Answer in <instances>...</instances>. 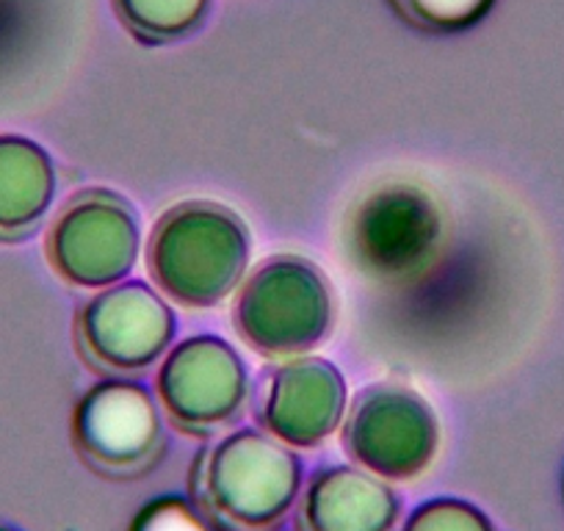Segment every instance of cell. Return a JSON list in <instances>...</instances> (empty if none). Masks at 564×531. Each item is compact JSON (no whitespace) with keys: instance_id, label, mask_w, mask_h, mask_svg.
<instances>
[{"instance_id":"8","label":"cell","mask_w":564,"mask_h":531,"mask_svg":"<svg viewBox=\"0 0 564 531\" xmlns=\"http://www.w3.org/2000/svg\"><path fill=\"white\" fill-rule=\"evenodd\" d=\"M75 441L84 457L100 468H139L159 448V410L139 384L102 382L78 404Z\"/></svg>"},{"instance_id":"10","label":"cell","mask_w":564,"mask_h":531,"mask_svg":"<svg viewBox=\"0 0 564 531\" xmlns=\"http://www.w3.org/2000/svg\"><path fill=\"white\" fill-rule=\"evenodd\" d=\"M346 410V384L338 368L318 357L282 366L263 399V421L282 443L311 448L327 441Z\"/></svg>"},{"instance_id":"4","label":"cell","mask_w":564,"mask_h":531,"mask_svg":"<svg viewBox=\"0 0 564 531\" xmlns=\"http://www.w3.org/2000/svg\"><path fill=\"white\" fill-rule=\"evenodd\" d=\"M344 443L351 457L384 479H412L430 468L441 443L432 408L401 384L368 388L351 408Z\"/></svg>"},{"instance_id":"15","label":"cell","mask_w":564,"mask_h":531,"mask_svg":"<svg viewBox=\"0 0 564 531\" xmlns=\"http://www.w3.org/2000/svg\"><path fill=\"white\" fill-rule=\"evenodd\" d=\"M404 531H492L490 520L474 503L457 498H435L410 514Z\"/></svg>"},{"instance_id":"12","label":"cell","mask_w":564,"mask_h":531,"mask_svg":"<svg viewBox=\"0 0 564 531\" xmlns=\"http://www.w3.org/2000/svg\"><path fill=\"white\" fill-rule=\"evenodd\" d=\"M53 164L40 144L0 137V232L34 225L53 197Z\"/></svg>"},{"instance_id":"14","label":"cell","mask_w":564,"mask_h":531,"mask_svg":"<svg viewBox=\"0 0 564 531\" xmlns=\"http://www.w3.org/2000/svg\"><path fill=\"white\" fill-rule=\"evenodd\" d=\"M412 25L430 31H459L487 14L492 0H390Z\"/></svg>"},{"instance_id":"2","label":"cell","mask_w":564,"mask_h":531,"mask_svg":"<svg viewBox=\"0 0 564 531\" xmlns=\"http://www.w3.org/2000/svg\"><path fill=\"white\" fill-rule=\"evenodd\" d=\"M329 289L302 258H271L247 280L236 302V327L265 355H300L329 327Z\"/></svg>"},{"instance_id":"1","label":"cell","mask_w":564,"mask_h":531,"mask_svg":"<svg viewBox=\"0 0 564 531\" xmlns=\"http://www.w3.org/2000/svg\"><path fill=\"white\" fill-rule=\"evenodd\" d=\"M150 272L183 305L208 307L238 285L249 238L232 210L214 203H183L155 225Z\"/></svg>"},{"instance_id":"17","label":"cell","mask_w":564,"mask_h":531,"mask_svg":"<svg viewBox=\"0 0 564 531\" xmlns=\"http://www.w3.org/2000/svg\"><path fill=\"white\" fill-rule=\"evenodd\" d=\"M0 531H14V529H7V525H0Z\"/></svg>"},{"instance_id":"7","label":"cell","mask_w":564,"mask_h":531,"mask_svg":"<svg viewBox=\"0 0 564 531\" xmlns=\"http://www.w3.org/2000/svg\"><path fill=\"white\" fill-rule=\"evenodd\" d=\"M159 390L172 419L192 430H208L241 408L247 371L232 346L199 335L166 357Z\"/></svg>"},{"instance_id":"5","label":"cell","mask_w":564,"mask_h":531,"mask_svg":"<svg viewBox=\"0 0 564 531\" xmlns=\"http://www.w3.org/2000/svg\"><path fill=\"white\" fill-rule=\"evenodd\" d=\"M139 252V225L128 205L106 192L73 199L51 232V258L75 285L100 289L124 278Z\"/></svg>"},{"instance_id":"9","label":"cell","mask_w":564,"mask_h":531,"mask_svg":"<svg viewBox=\"0 0 564 531\" xmlns=\"http://www.w3.org/2000/svg\"><path fill=\"white\" fill-rule=\"evenodd\" d=\"M172 329V311L141 283L106 289L80 316L86 349L111 368H141L153 362L170 344Z\"/></svg>"},{"instance_id":"13","label":"cell","mask_w":564,"mask_h":531,"mask_svg":"<svg viewBox=\"0 0 564 531\" xmlns=\"http://www.w3.org/2000/svg\"><path fill=\"white\" fill-rule=\"evenodd\" d=\"M130 31L144 40H170L199 23L208 0H113Z\"/></svg>"},{"instance_id":"11","label":"cell","mask_w":564,"mask_h":531,"mask_svg":"<svg viewBox=\"0 0 564 531\" xmlns=\"http://www.w3.org/2000/svg\"><path fill=\"white\" fill-rule=\"evenodd\" d=\"M399 498L384 481L349 465L322 470L302 501L300 531H393Z\"/></svg>"},{"instance_id":"6","label":"cell","mask_w":564,"mask_h":531,"mask_svg":"<svg viewBox=\"0 0 564 531\" xmlns=\"http://www.w3.org/2000/svg\"><path fill=\"white\" fill-rule=\"evenodd\" d=\"M441 236V214L426 194L390 186L368 197L351 219V249L368 272L393 278L430 258Z\"/></svg>"},{"instance_id":"3","label":"cell","mask_w":564,"mask_h":531,"mask_svg":"<svg viewBox=\"0 0 564 531\" xmlns=\"http://www.w3.org/2000/svg\"><path fill=\"white\" fill-rule=\"evenodd\" d=\"M203 481L216 512L249 529H263L294 501L300 463L282 443L243 430L210 452Z\"/></svg>"},{"instance_id":"16","label":"cell","mask_w":564,"mask_h":531,"mask_svg":"<svg viewBox=\"0 0 564 531\" xmlns=\"http://www.w3.org/2000/svg\"><path fill=\"white\" fill-rule=\"evenodd\" d=\"M130 531H210V525L183 498H159L135 514Z\"/></svg>"}]
</instances>
